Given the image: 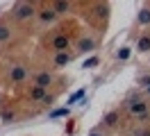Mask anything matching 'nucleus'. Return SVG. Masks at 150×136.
<instances>
[{
  "mask_svg": "<svg viewBox=\"0 0 150 136\" xmlns=\"http://www.w3.org/2000/svg\"><path fill=\"white\" fill-rule=\"evenodd\" d=\"M125 107H127V111H130L134 118H139V120H146V118L150 116V107L148 102L139 95V91H134V93H130L127 95V100H125Z\"/></svg>",
  "mask_w": 150,
  "mask_h": 136,
  "instance_id": "nucleus-1",
  "label": "nucleus"
},
{
  "mask_svg": "<svg viewBox=\"0 0 150 136\" xmlns=\"http://www.w3.org/2000/svg\"><path fill=\"white\" fill-rule=\"evenodd\" d=\"M34 14H39V11L34 9L32 2H16V5L11 7V16L16 18V20H28V18H32Z\"/></svg>",
  "mask_w": 150,
  "mask_h": 136,
  "instance_id": "nucleus-2",
  "label": "nucleus"
},
{
  "mask_svg": "<svg viewBox=\"0 0 150 136\" xmlns=\"http://www.w3.org/2000/svg\"><path fill=\"white\" fill-rule=\"evenodd\" d=\"M52 50H55V54L57 52H68V45H71V39L66 34H55L52 36Z\"/></svg>",
  "mask_w": 150,
  "mask_h": 136,
  "instance_id": "nucleus-3",
  "label": "nucleus"
},
{
  "mask_svg": "<svg viewBox=\"0 0 150 136\" xmlns=\"http://www.w3.org/2000/svg\"><path fill=\"white\" fill-rule=\"evenodd\" d=\"M25 77H28V68L25 66H11L9 68V82L11 84H21V82H25Z\"/></svg>",
  "mask_w": 150,
  "mask_h": 136,
  "instance_id": "nucleus-4",
  "label": "nucleus"
},
{
  "mask_svg": "<svg viewBox=\"0 0 150 136\" xmlns=\"http://www.w3.org/2000/svg\"><path fill=\"white\" fill-rule=\"evenodd\" d=\"M57 18H59V16L55 14V9H52V7H43L41 11H39V20H41L43 25H52Z\"/></svg>",
  "mask_w": 150,
  "mask_h": 136,
  "instance_id": "nucleus-5",
  "label": "nucleus"
},
{
  "mask_svg": "<svg viewBox=\"0 0 150 136\" xmlns=\"http://www.w3.org/2000/svg\"><path fill=\"white\" fill-rule=\"evenodd\" d=\"M50 84H52V73H48V70H41V73H37V77H34V86L48 89Z\"/></svg>",
  "mask_w": 150,
  "mask_h": 136,
  "instance_id": "nucleus-6",
  "label": "nucleus"
},
{
  "mask_svg": "<svg viewBox=\"0 0 150 136\" xmlns=\"http://www.w3.org/2000/svg\"><path fill=\"white\" fill-rule=\"evenodd\" d=\"M71 61H73V54H71V52H57V54H55V59H52L55 68H66Z\"/></svg>",
  "mask_w": 150,
  "mask_h": 136,
  "instance_id": "nucleus-7",
  "label": "nucleus"
},
{
  "mask_svg": "<svg viewBox=\"0 0 150 136\" xmlns=\"http://www.w3.org/2000/svg\"><path fill=\"white\" fill-rule=\"evenodd\" d=\"M118 120H121V116H118V111L114 109V111H107V113H105L100 123H103L105 127H116V125H118Z\"/></svg>",
  "mask_w": 150,
  "mask_h": 136,
  "instance_id": "nucleus-8",
  "label": "nucleus"
},
{
  "mask_svg": "<svg viewBox=\"0 0 150 136\" xmlns=\"http://www.w3.org/2000/svg\"><path fill=\"white\" fill-rule=\"evenodd\" d=\"M96 48V41L91 36H82L80 41H77V52H91Z\"/></svg>",
  "mask_w": 150,
  "mask_h": 136,
  "instance_id": "nucleus-9",
  "label": "nucleus"
},
{
  "mask_svg": "<svg viewBox=\"0 0 150 136\" xmlns=\"http://www.w3.org/2000/svg\"><path fill=\"white\" fill-rule=\"evenodd\" d=\"M50 7L55 9L57 16H62V14H68V11H71V2H66V0H55Z\"/></svg>",
  "mask_w": 150,
  "mask_h": 136,
  "instance_id": "nucleus-10",
  "label": "nucleus"
},
{
  "mask_svg": "<svg viewBox=\"0 0 150 136\" xmlns=\"http://www.w3.org/2000/svg\"><path fill=\"white\" fill-rule=\"evenodd\" d=\"M46 95H48V89H41V86H32L30 89V100H34V102H43Z\"/></svg>",
  "mask_w": 150,
  "mask_h": 136,
  "instance_id": "nucleus-11",
  "label": "nucleus"
},
{
  "mask_svg": "<svg viewBox=\"0 0 150 136\" xmlns=\"http://www.w3.org/2000/svg\"><path fill=\"white\" fill-rule=\"evenodd\" d=\"M137 23L139 25H150V5L139 9V14H137Z\"/></svg>",
  "mask_w": 150,
  "mask_h": 136,
  "instance_id": "nucleus-12",
  "label": "nucleus"
},
{
  "mask_svg": "<svg viewBox=\"0 0 150 136\" xmlns=\"http://www.w3.org/2000/svg\"><path fill=\"white\" fill-rule=\"evenodd\" d=\"M137 50L139 52H148L150 50V34H143L137 39Z\"/></svg>",
  "mask_w": 150,
  "mask_h": 136,
  "instance_id": "nucleus-13",
  "label": "nucleus"
},
{
  "mask_svg": "<svg viewBox=\"0 0 150 136\" xmlns=\"http://www.w3.org/2000/svg\"><path fill=\"white\" fill-rule=\"evenodd\" d=\"M9 36H11V27L5 25V23H0V43L9 41Z\"/></svg>",
  "mask_w": 150,
  "mask_h": 136,
  "instance_id": "nucleus-14",
  "label": "nucleus"
},
{
  "mask_svg": "<svg viewBox=\"0 0 150 136\" xmlns=\"http://www.w3.org/2000/svg\"><path fill=\"white\" fill-rule=\"evenodd\" d=\"M137 84H139L141 89H150V73H141L139 77H137Z\"/></svg>",
  "mask_w": 150,
  "mask_h": 136,
  "instance_id": "nucleus-15",
  "label": "nucleus"
},
{
  "mask_svg": "<svg viewBox=\"0 0 150 136\" xmlns=\"http://www.w3.org/2000/svg\"><path fill=\"white\" fill-rule=\"evenodd\" d=\"M71 113V109L66 107V109H55L52 113H50V118H62V116H68Z\"/></svg>",
  "mask_w": 150,
  "mask_h": 136,
  "instance_id": "nucleus-16",
  "label": "nucleus"
},
{
  "mask_svg": "<svg viewBox=\"0 0 150 136\" xmlns=\"http://www.w3.org/2000/svg\"><path fill=\"white\" fill-rule=\"evenodd\" d=\"M98 61H100L98 57H89V59L82 63V68H93V66H98Z\"/></svg>",
  "mask_w": 150,
  "mask_h": 136,
  "instance_id": "nucleus-17",
  "label": "nucleus"
},
{
  "mask_svg": "<svg viewBox=\"0 0 150 136\" xmlns=\"http://www.w3.org/2000/svg\"><path fill=\"white\" fill-rule=\"evenodd\" d=\"M130 48H121V50H118V52H116V57H118V59H121V61H125V59H127V57H130Z\"/></svg>",
  "mask_w": 150,
  "mask_h": 136,
  "instance_id": "nucleus-18",
  "label": "nucleus"
},
{
  "mask_svg": "<svg viewBox=\"0 0 150 136\" xmlns=\"http://www.w3.org/2000/svg\"><path fill=\"white\" fill-rule=\"evenodd\" d=\"M96 16H105V11H107V9H109V7H107V5H96Z\"/></svg>",
  "mask_w": 150,
  "mask_h": 136,
  "instance_id": "nucleus-19",
  "label": "nucleus"
},
{
  "mask_svg": "<svg viewBox=\"0 0 150 136\" xmlns=\"http://www.w3.org/2000/svg\"><path fill=\"white\" fill-rule=\"evenodd\" d=\"M82 95H84V91H77V93H73V95H71V100H68V104H73L75 100H77V98H82Z\"/></svg>",
  "mask_w": 150,
  "mask_h": 136,
  "instance_id": "nucleus-20",
  "label": "nucleus"
},
{
  "mask_svg": "<svg viewBox=\"0 0 150 136\" xmlns=\"http://www.w3.org/2000/svg\"><path fill=\"white\" fill-rule=\"evenodd\" d=\"M5 123H11V120H14V113H11V111H5Z\"/></svg>",
  "mask_w": 150,
  "mask_h": 136,
  "instance_id": "nucleus-21",
  "label": "nucleus"
},
{
  "mask_svg": "<svg viewBox=\"0 0 150 136\" xmlns=\"http://www.w3.org/2000/svg\"><path fill=\"white\" fill-rule=\"evenodd\" d=\"M134 136H150V129H137Z\"/></svg>",
  "mask_w": 150,
  "mask_h": 136,
  "instance_id": "nucleus-22",
  "label": "nucleus"
},
{
  "mask_svg": "<svg viewBox=\"0 0 150 136\" xmlns=\"http://www.w3.org/2000/svg\"><path fill=\"white\" fill-rule=\"evenodd\" d=\"M52 102H55V98H52V95H46V98H43V104H48V107H50Z\"/></svg>",
  "mask_w": 150,
  "mask_h": 136,
  "instance_id": "nucleus-23",
  "label": "nucleus"
},
{
  "mask_svg": "<svg viewBox=\"0 0 150 136\" xmlns=\"http://www.w3.org/2000/svg\"><path fill=\"white\" fill-rule=\"evenodd\" d=\"M89 136H105V134L100 132V129H91V132H89Z\"/></svg>",
  "mask_w": 150,
  "mask_h": 136,
  "instance_id": "nucleus-24",
  "label": "nucleus"
},
{
  "mask_svg": "<svg viewBox=\"0 0 150 136\" xmlns=\"http://www.w3.org/2000/svg\"><path fill=\"white\" fill-rule=\"evenodd\" d=\"M146 93H148V95H150V89H146Z\"/></svg>",
  "mask_w": 150,
  "mask_h": 136,
  "instance_id": "nucleus-25",
  "label": "nucleus"
}]
</instances>
